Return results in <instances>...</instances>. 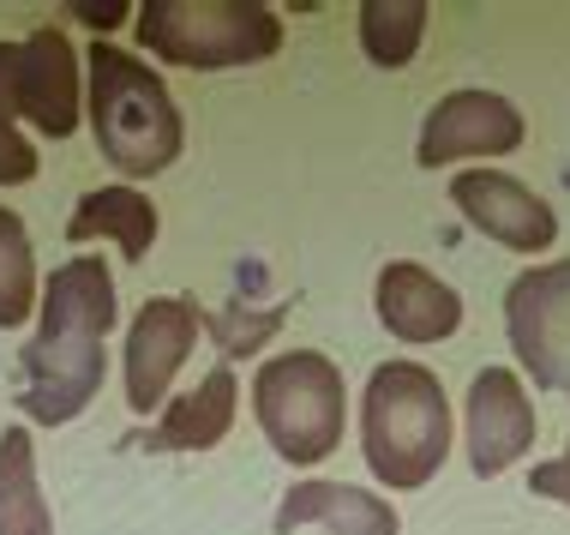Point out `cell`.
<instances>
[{"label":"cell","instance_id":"obj_8","mask_svg":"<svg viewBox=\"0 0 570 535\" xmlns=\"http://www.w3.org/2000/svg\"><path fill=\"white\" fill-rule=\"evenodd\" d=\"M534 434H541V416H534V397L522 386V373L517 367H481L469 379V397H462L469 469L481 481L504 476V469H517L534 451Z\"/></svg>","mask_w":570,"mask_h":535},{"label":"cell","instance_id":"obj_22","mask_svg":"<svg viewBox=\"0 0 570 535\" xmlns=\"http://www.w3.org/2000/svg\"><path fill=\"white\" fill-rule=\"evenodd\" d=\"M0 120L19 127V42H0Z\"/></svg>","mask_w":570,"mask_h":535},{"label":"cell","instance_id":"obj_1","mask_svg":"<svg viewBox=\"0 0 570 535\" xmlns=\"http://www.w3.org/2000/svg\"><path fill=\"white\" fill-rule=\"evenodd\" d=\"M120 319L115 271L102 253H72L55 265L37 301V338L24 349V397L19 409L42 427H67L97 403L109 379V331Z\"/></svg>","mask_w":570,"mask_h":535},{"label":"cell","instance_id":"obj_21","mask_svg":"<svg viewBox=\"0 0 570 535\" xmlns=\"http://www.w3.org/2000/svg\"><path fill=\"white\" fill-rule=\"evenodd\" d=\"M67 12H72L79 25H90V30H97V42H102L109 30H120V25H127V12H138V7H127V0H72Z\"/></svg>","mask_w":570,"mask_h":535},{"label":"cell","instance_id":"obj_18","mask_svg":"<svg viewBox=\"0 0 570 535\" xmlns=\"http://www.w3.org/2000/svg\"><path fill=\"white\" fill-rule=\"evenodd\" d=\"M42 301V278H37V247L19 211L0 205V331H19Z\"/></svg>","mask_w":570,"mask_h":535},{"label":"cell","instance_id":"obj_19","mask_svg":"<svg viewBox=\"0 0 570 535\" xmlns=\"http://www.w3.org/2000/svg\"><path fill=\"white\" fill-rule=\"evenodd\" d=\"M37 169H42L37 145H30L19 127L0 120V187H24V181H37Z\"/></svg>","mask_w":570,"mask_h":535},{"label":"cell","instance_id":"obj_14","mask_svg":"<svg viewBox=\"0 0 570 535\" xmlns=\"http://www.w3.org/2000/svg\"><path fill=\"white\" fill-rule=\"evenodd\" d=\"M240 416V379L235 367H210L193 391L168 397L163 416L150 421V434L138 439L145 451H210L228 439V427Z\"/></svg>","mask_w":570,"mask_h":535},{"label":"cell","instance_id":"obj_2","mask_svg":"<svg viewBox=\"0 0 570 535\" xmlns=\"http://www.w3.org/2000/svg\"><path fill=\"white\" fill-rule=\"evenodd\" d=\"M85 120L102 163L127 181H150L175 169L187 150V120L168 97L163 72L115 42H90L85 55Z\"/></svg>","mask_w":570,"mask_h":535},{"label":"cell","instance_id":"obj_6","mask_svg":"<svg viewBox=\"0 0 570 535\" xmlns=\"http://www.w3.org/2000/svg\"><path fill=\"white\" fill-rule=\"evenodd\" d=\"M504 338L534 391L570 397V259H534L504 289Z\"/></svg>","mask_w":570,"mask_h":535},{"label":"cell","instance_id":"obj_3","mask_svg":"<svg viewBox=\"0 0 570 535\" xmlns=\"http://www.w3.org/2000/svg\"><path fill=\"white\" fill-rule=\"evenodd\" d=\"M451 397L426 361H379L361 391V457L384 494H414L451 457Z\"/></svg>","mask_w":570,"mask_h":535},{"label":"cell","instance_id":"obj_4","mask_svg":"<svg viewBox=\"0 0 570 535\" xmlns=\"http://www.w3.org/2000/svg\"><path fill=\"white\" fill-rule=\"evenodd\" d=\"M132 25L150 60L187 72L258 67L283 49V12L265 0H145Z\"/></svg>","mask_w":570,"mask_h":535},{"label":"cell","instance_id":"obj_9","mask_svg":"<svg viewBox=\"0 0 570 535\" xmlns=\"http://www.w3.org/2000/svg\"><path fill=\"white\" fill-rule=\"evenodd\" d=\"M529 139V120L511 97L499 90H451L439 97L421 120V145H414V163L421 169H456L469 157H511Z\"/></svg>","mask_w":570,"mask_h":535},{"label":"cell","instance_id":"obj_13","mask_svg":"<svg viewBox=\"0 0 570 535\" xmlns=\"http://www.w3.org/2000/svg\"><path fill=\"white\" fill-rule=\"evenodd\" d=\"M276 535H295V529H325V535H403V512L391 506L373 487H354V481H295L283 499H276L271 517Z\"/></svg>","mask_w":570,"mask_h":535},{"label":"cell","instance_id":"obj_5","mask_svg":"<svg viewBox=\"0 0 570 535\" xmlns=\"http://www.w3.org/2000/svg\"><path fill=\"white\" fill-rule=\"evenodd\" d=\"M253 416L271 451L295 469H313L343 446L348 386L343 367L318 349H276L253 373Z\"/></svg>","mask_w":570,"mask_h":535},{"label":"cell","instance_id":"obj_7","mask_svg":"<svg viewBox=\"0 0 570 535\" xmlns=\"http://www.w3.org/2000/svg\"><path fill=\"white\" fill-rule=\"evenodd\" d=\"M205 313L187 295H150L127 325V349H120V379H127V409L132 416H163L175 397V373L198 349Z\"/></svg>","mask_w":570,"mask_h":535},{"label":"cell","instance_id":"obj_17","mask_svg":"<svg viewBox=\"0 0 570 535\" xmlns=\"http://www.w3.org/2000/svg\"><path fill=\"white\" fill-rule=\"evenodd\" d=\"M354 12H361V49L384 72H403L421 55L426 19H433L426 0H361Z\"/></svg>","mask_w":570,"mask_h":535},{"label":"cell","instance_id":"obj_12","mask_svg":"<svg viewBox=\"0 0 570 535\" xmlns=\"http://www.w3.org/2000/svg\"><path fill=\"white\" fill-rule=\"evenodd\" d=\"M373 313H379V325L409 349L444 343L462 331V295L439 278V271L414 265V259H391V265L379 271Z\"/></svg>","mask_w":570,"mask_h":535},{"label":"cell","instance_id":"obj_10","mask_svg":"<svg viewBox=\"0 0 570 535\" xmlns=\"http://www.w3.org/2000/svg\"><path fill=\"white\" fill-rule=\"evenodd\" d=\"M451 205L469 228H481L487 241L511 253H552V241H559V217H552L547 198L511 169H492V163L451 175Z\"/></svg>","mask_w":570,"mask_h":535},{"label":"cell","instance_id":"obj_16","mask_svg":"<svg viewBox=\"0 0 570 535\" xmlns=\"http://www.w3.org/2000/svg\"><path fill=\"white\" fill-rule=\"evenodd\" d=\"M0 535H55V506L37 476V434H0Z\"/></svg>","mask_w":570,"mask_h":535},{"label":"cell","instance_id":"obj_11","mask_svg":"<svg viewBox=\"0 0 570 535\" xmlns=\"http://www.w3.org/2000/svg\"><path fill=\"white\" fill-rule=\"evenodd\" d=\"M19 120L42 139H72L85 120V55L55 25H37L19 42Z\"/></svg>","mask_w":570,"mask_h":535},{"label":"cell","instance_id":"obj_20","mask_svg":"<svg viewBox=\"0 0 570 535\" xmlns=\"http://www.w3.org/2000/svg\"><path fill=\"white\" fill-rule=\"evenodd\" d=\"M529 494H534V499H552V506H564V512H570V439H564V451H559V457L534 464Z\"/></svg>","mask_w":570,"mask_h":535},{"label":"cell","instance_id":"obj_15","mask_svg":"<svg viewBox=\"0 0 570 535\" xmlns=\"http://www.w3.org/2000/svg\"><path fill=\"white\" fill-rule=\"evenodd\" d=\"M157 235H163V217H157V205H150V193L127 187V181H120V187H90L67 217L72 247H85V241H115L120 259H145L157 247Z\"/></svg>","mask_w":570,"mask_h":535}]
</instances>
